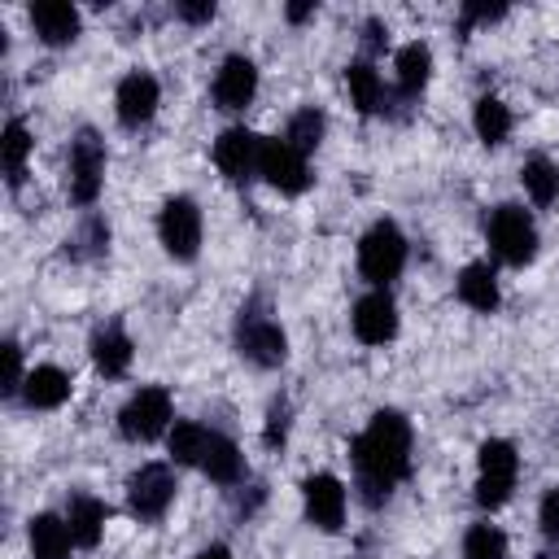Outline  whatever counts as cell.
I'll list each match as a JSON object with an SVG mask.
<instances>
[{"mask_svg": "<svg viewBox=\"0 0 559 559\" xmlns=\"http://www.w3.org/2000/svg\"><path fill=\"white\" fill-rule=\"evenodd\" d=\"M411 419L393 406L376 411L367 419V428L349 441V459H354V480L362 489V502L367 507H380L389 502V493L406 480L411 472Z\"/></svg>", "mask_w": 559, "mask_h": 559, "instance_id": "cell-1", "label": "cell"}, {"mask_svg": "<svg viewBox=\"0 0 559 559\" xmlns=\"http://www.w3.org/2000/svg\"><path fill=\"white\" fill-rule=\"evenodd\" d=\"M406 236L393 218H376L362 236H358V275L371 284V288H389L402 271H406Z\"/></svg>", "mask_w": 559, "mask_h": 559, "instance_id": "cell-2", "label": "cell"}, {"mask_svg": "<svg viewBox=\"0 0 559 559\" xmlns=\"http://www.w3.org/2000/svg\"><path fill=\"white\" fill-rule=\"evenodd\" d=\"M485 240H489L493 258L507 266H528L537 258V223L515 201H502L485 214Z\"/></svg>", "mask_w": 559, "mask_h": 559, "instance_id": "cell-3", "label": "cell"}, {"mask_svg": "<svg viewBox=\"0 0 559 559\" xmlns=\"http://www.w3.org/2000/svg\"><path fill=\"white\" fill-rule=\"evenodd\" d=\"M236 349H240L245 362H253V367H262V371H275V367H284V358H288V332H284L280 319H271L258 301H249V306H240V314H236Z\"/></svg>", "mask_w": 559, "mask_h": 559, "instance_id": "cell-4", "label": "cell"}, {"mask_svg": "<svg viewBox=\"0 0 559 559\" xmlns=\"http://www.w3.org/2000/svg\"><path fill=\"white\" fill-rule=\"evenodd\" d=\"M515 476H520V454L507 437H489L476 450V502L485 511H498L511 502L515 493Z\"/></svg>", "mask_w": 559, "mask_h": 559, "instance_id": "cell-5", "label": "cell"}, {"mask_svg": "<svg viewBox=\"0 0 559 559\" xmlns=\"http://www.w3.org/2000/svg\"><path fill=\"white\" fill-rule=\"evenodd\" d=\"M170 424H175V402H170V389L162 384H140L118 411V432L135 445L166 437Z\"/></svg>", "mask_w": 559, "mask_h": 559, "instance_id": "cell-6", "label": "cell"}, {"mask_svg": "<svg viewBox=\"0 0 559 559\" xmlns=\"http://www.w3.org/2000/svg\"><path fill=\"white\" fill-rule=\"evenodd\" d=\"M105 140L83 127L74 140H70V153H66V192L74 205H96L100 188H105Z\"/></svg>", "mask_w": 559, "mask_h": 559, "instance_id": "cell-7", "label": "cell"}, {"mask_svg": "<svg viewBox=\"0 0 559 559\" xmlns=\"http://www.w3.org/2000/svg\"><path fill=\"white\" fill-rule=\"evenodd\" d=\"M201 231H205V223H201V205L192 197L179 192V197L162 201V210H157V240H162V249L175 262H192L201 253Z\"/></svg>", "mask_w": 559, "mask_h": 559, "instance_id": "cell-8", "label": "cell"}, {"mask_svg": "<svg viewBox=\"0 0 559 559\" xmlns=\"http://www.w3.org/2000/svg\"><path fill=\"white\" fill-rule=\"evenodd\" d=\"M175 472L170 463H140L131 476H127V507L135 520H162L175 502Z\"/></svg>", "mask_w": 559, "mask_h": 559, "instance_id": "cell-9", "label": "cell"}, {"mask_svg": "<svg viewBox=\"0 0 559 559\" xmlns=\"http://www.w3.org/2000/svg\"><path fill=\"white\" fill-rule=\"evenodd\" d=\"M258 179H266L275 192L284 197H301L310 188V157L301 148H293L284 135L262 140V162H258Z\"/></svg>", "mask_w": 559, "mask_h": 559, "instance_id": "cell-10", "label": "cell"}, {"mask_svg": "<svg viewBox=\"0 0 559 559\" xmlns=\"http://www.w3.org/2000/svg\"><path fill=\"white\" fill-rule=\"evenodd\" d=\"M157 105H162V83L148 74V70H131L118 79L114 87V114L127 131H140L157 118Z\"/></svg>", "mask_w": 559, "mask_h": 559, "instance_id": "cell-11", "label": "cell"}, {"mask_svg": "<svg viewBox=\"0 0 559 559\" xmlns=\"http://www.w3.org/2000/svg\"><path fill=\"white\" fill-rule=\"evenodd\" d=\"M349 328H354V336H358L362 345H389V341L397 336V328H402V314H397L393 293H389V288L362 293V297L354 301V310H349Z\"/></svg>", "mask_w": 559, "mask_h": 559, "instance_id": "cell-12", "label": "cell"}, {"mask_svg": "<svg viewBox=\"0 0 559 559\" xmlns=\"http://www.w3.org/2000/svg\"><path fill=\"white\" fill-rule=\"evenodd\" d=\"M301 507H306V520L323 533H336L345 524V507H349V493H345V480L332 476V472H310L301 480Z\"/></svg>", "mask_w": 559, "mask_h": 559, "instance_id": "cell-13", "label": "cell"}, {"mask_svg": "<svg viewBox=\"0 0 559 559\" xmlns=\"http://www.w3.org/2000/svg\"><path fill=\"white\" fill-rule=\"evenodd\" d=\"M258 162H262V135H253L249 127L218 131V140H214V166H218L223 179L249 183L258 175Z\"/></svg>", "mask_w": 559, "mask_h": 559, "instance_id": "cell-14", "label": "cell"}, {"mask_svg": "<svg viewBox=\"0 0 559 559\" xmlns=\"http://www.w3.org/2000/svg\"><path fill=\"white\" fill-rule=\"evenodd\" d=\"M214 105L223 109V114H240L245 105H253V96H258V66L245 57V52H231V57H223V66L214 70Z\"/></svg>", "mask_w": 559, "mask_h": 559, "instance_id": "cell-15", "label": "cell"}, {"mask_svg": "<svg viewBox=\"0 0 559 559\" xmlns=\"http://www.w3.org/2000/svg\"><path fill=\"white\" fill-rule=\"evenodd\" d=\"M26 17H31L35 39L48 44V48H66V44H74L79 31H83V13H79L70 0H39V4H31Z\"/></svg>", "mask_w": 559, "mask_h": 559, "instance_id": "cell-16", "label": "cell"}, {"mask_svg": "<svg viewBox=\"0 0 559 559\" xmlns=\"http://www.w3.org/2000/svg\"><path fill=\"white\" fill-rule=\"evenodd\" d=\"M87 354H92V367L105 380H118V376H127V367L135 358V345H131V336H127L122 323H100L92 332V341H87Z\"/></svg>", "mask_w": 559, "mask_h": 559, "instance_id": "cell-17", "label": "cell"}, {"mask_svg": "<svg viewBox=\"0 0 559 559\" xmlns=\"http://www.w3.org/2000/svg\"><path fill=\"white\" fill-rule=\"evenodd\" d=\"M70 389H74L70 371H61L57 362H39V367H31V371H26L22 402H26L31 411H57V406H66V402H70Z\"/></svg>", "mask_w": 559, "mask_h": 559, "instance_id": "cell-18", "label": "cell"}, {"mask_svg": "<svg viewBox=\"0 0 559 559\" xmlns=\"http://www.w3.org/2000/svg\"><path fill=\"white\" fill-rule=\"evenodd\" d=\"M454 288H459V301H463L467 310H476V314H493V310L502 306L498 271H493L489 262H467V266L459 271V280H454Z\"/></svg>", "mask_w": 559, "mask_h": 559, "instance_id": "cell-19", "label": "cell"}, {"mask_svg": "<svg viewBox=\"0 0 559 559\" xmlns=\"http://www.w3.org/2000/svg\"><path fill=\"white\" fill-rule=\"evenodd\" d=\"M393 79H397V92L406 100H415L428 83H432V48L424 39H411L393 52Z\"/></svg>", "mask_w": 559, "mask_h": 559, "instance_id": "cell-20", "label": "cell"}, {"mask_svg": "<svg viewBox=\"0 0 559 559\" xmlns=\"http://www.w3.org/2000/svg\"><path fill=\"white\" fill-rule=\"evenodd\" d=\"M66 524H70V537H74V546L92 550V546L105 537V524H109V507H105L100 498H92V493H74V498H70V507H66Z\"/></svg>", "mask_w": 559, "mask_h": 559, "instance_id": "cell-21", "label": "cell"}, {"mask_svg": "<svg viewBox=\"0 0 559 559\" xmlns=\"http://www.w3.org/2000/svg\"><path fill=\"white\" fill-rule=\"evenodd\" d=\"M26 542H31L35 559H66L70 546H74L66 515H52V511H39V515L26 520Z\"/></svg>", "mask_w": 559, "mask_h": 559, "instance_id": "cell-22", "label": "cell"}, {"mask_svg": "<svg viewBox=\"0 0 559 559\" xmlns=\"http://www.w3.org/2000/svg\"><path fill=\"white\" fill-rule=\"evenodd\" d=\"M31 153H35V135H31V127H26L22 118H9L4 131H0V166H4L9 188H17V183L26 179V162H31Z\"/></svg>", "mask_w": 559, "mask_h": 559, "instance_id": "cell-23", "label": "cell"}, {"mask_svg": "<svg viewBox=\"0 0 559 559\" xmlns=\"http://www.w3.org/2000/svg\"><path fill=\"white\" fill-rule=\"evenodd\" d=\"M201 472H205L214 485H240V480H245V454H240V445H236L231 437H223V432H210Z\"/></svg>", "mask_w": 559, "mask_h": 559, "instance_id": "cell-24", "label": "cell"}, {"mask_svg": "<svg viewBox=\"0 0 559 559\" xmlns=\"http://www.w3.org/2000/svg\"><path fill=\"white\" fill-rule=\"evenodd\" d=\"M345 87H349V100H354L358 114H380L384 109V79L367 57L345 66Z\"/></svg>", "mask_w": 559, "mask_h": 559, "instance_id": "cell-25", "label": "cell"}, {"mask_svg": "<svg viewBox=\"0 0 559 559\" xmlns=\"http://www.w3.org/2000/svg\"><path fill=\"white\" fill-rule=\"evenodd\" d=\"M511 109H507V100H498V96H476V105H472V131H476V140L485 144V148H498V144H507V135H511Z\"/></svg>", "mask_w": 559, "mask_h": 559, "instance_id": "cell-26", "label": "cell"}, {"mask_svg": "<svg viewBox=\"0 0 559 559\" xmlns=\"http://www.w3.org/2000/svg\"><path fill=\"white\" fill-rule=\"evenodd\" d=\"M210 432H214V428H205V424H197V419H175L170 432H166L170 459H175L179 467H201L205 445H210Z\"/></svg>", "mask_w": 559, "mask_h": 559, "instance_id": "cell-27", "label": "cell"}, {"mask_svg": "<svg viewBox=\"0 0 559 559\" xmlns=\"http://www.w3.org/2000/svg\"><path fill=\"white\" fill-rule=\"evenodd\" d=\"M520 183H524V192H528L533 205H555V201H559V166H555L546 153L524 157Z\"/></svg>", "mask_w": 559, "mask_h": 559, "instance_id": "cell-28", "label": "cell"}, {"mask_svg": "<svg viewBox=\"0 0 559 559\" xmlns=\"http://www.w3.org/2000/svg\"><path fill=\"white\" fill-rule=\"evenodd\" d=\"M323 135H328V118H323V109H314V105H301V109L284 122V140H288L293 148H301L306 157L323 144Z\"/></svg>", "mask_w": 559, "mask_h": 559, "instance_id": "cell-29", "label": "cell"}, {"mask_svg": "<svg viewBox=\"0 0 559 559\" xmlns=\"http://www.w3.org/2000/svg\"><path fill=\"white\" fill-rule=\"evenodd\" d=\"M463 559H507V533L489 520L472 524L463 533Z\"/></svg>", "mask_w": 559, "mask_h": 559, "instance_id": "cell-30", "label": "cell"}, {"mask_svg": "<svg viewBox=\"0 0 559 559\" xmlns=\"http://www.w3.org/2000/svg\"><path fill=\"white\" fill-rule=\"evenodd\" d=\"M288 428H293V406H288V397H275V402L266 406V424H262V441H266L271 450H280V445L288 441Z\"/></svg>", "mask_w": 559, "mask_h": 559, "instance_id": "cell-31", "label": "cell"}, {"mask_svg": "<svg viewBox=\"0 0 559 559\" xmlns=\"http://www.w3.org/2000/svg\"><path fill=\"white\" fill-rule=\"evenodd\" d=\"M74 245H83V253L100 258V253L109 249V223H105L100 214H87L83 227H79V236H74Z\"/></svg>", "mask_w": 559, "mask_h": 559, "instance_id": "cell-32", "label": "cell"}, {"mask_svg": "<svg viewBox=\"0 0 559 559\" xmlns=\"http://www.w3.org/2000/svg\"><path fill=\"white\" fill-rule=\"evenodd\" d=\"M507 17V4H463L459 9V26L463 31H476V26H493V22H502Z\"/></svg>", "mask_w": 559, "mask_h": 559, "instance_id": "cell-33", "label": "cell"}, {"mask_svg": "<svg viewBox=\"0 0 559 559\" xmlns=\"http://www.w3.org/2000/svg\"><path fill=\"white\" fill-rule=\"evenodd\" d=\"M22 384H26V367H22V349H17V341H4V397H17L22 393Z\"/></svg>", "mask_w": 559, "mask_h": 559, "instance_id": "cell-34", "label": "cell"}, {"mask_svg": "<svg viewBox=\"0 0 559 559\" xmlns=\"http://www.w3.org/2000/svg\"><path fill=\"white\" fill-rule=\"evenodd\" d=\"M537 524L546 533V542H559V485H550L537 502Z\"/></svg>", "mask_w": 559, "mask_h": 559, "instance_id": "cell-35", "label": "cell"}, {"mask_svg": "<svg viewBox=\"0 0 559 559\" xmlns=\"http://www.w3.org/2000/svg\"><path fill=\"white\" fill-rule=\"evenodd\" d=\"M175 17L188 26H205V22H214V0H179Z\"/></svg>", "mask_w": 559, "mask_h": 559, "instance_id": "cell-36", "label": "cell"}, {"mask_svg": "<svg viewBox=\"0 0 559 559\" xmlns=\"http://www.w3.org/2000/svg\"><path fill=\"white\" fill-rule=\"evenodd\" d=\"M389 48V26L380 22V17H367L362 22V52H367V61L376 57V52H384Z\"/></svg>", "mask_w": 559, "mask_h": 559, "instance_id": "cell-37", "label": "cell"}, {"mask_svg": "<svg viewBox=\"0 0 559 559\" xmlns=\"http://www.w3.org/2000/svg\"><path fill=\"white\" fill-rule=\"evenodd\" d=\"M314 13H319V4H314V0H310V4H288V9H284V17H288V22H310Z\"/></svg>", "mask_w": 559, "mask_h": 559, "instance_id": "cell-38", "label": "cell"}, {"mask_svg": "<svg viewBox=\"0 0 559 559\" xmlns=\"http://www.w3.org/2000/svg\"><path fill=\"white\" fill-rule=\"evenodd\" d=\"M192 559H231V550H227L223 542H210V546H201Z\"/></svg>", "mask_w": 559, "mask_h": 559, "instance_id": "cell-39", "label": "cell"}, {"mask_svg": "<svg viewBox=\"0 0 559 559\" xmlns=\"http://www.w3.org/2000/svg\"><path fill=\"white\" fill-rule=\"evenodd\" d=\"M537 559H555V555H537Z\"/></svg>", "mask_w": 559, "mask_h": 559, "instance_id": "cell-40", "label": "cell"}]
</instances>
